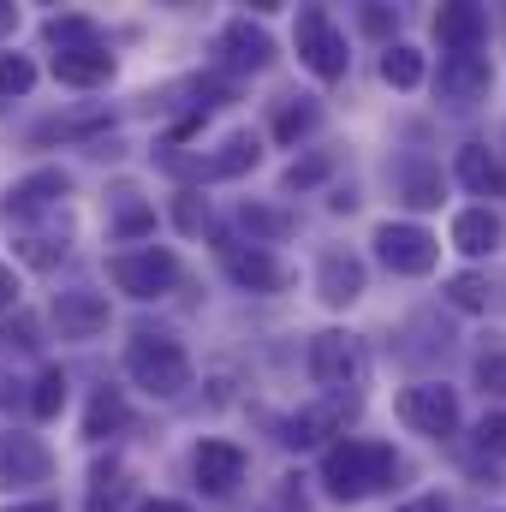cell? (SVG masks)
<instances>
[{
	"label": "cell",
	"mask_w": 506,
	"mask_h": 512,
	"mask_svg": "<svg viewBox=\"0 0 506 512\" xmlns=\"http://www.w3.org/2000/svg\"><path fill=\"white\" fill-rule=\"evenodd\" d=\"M393 477H399V459L387 441H340L322 459V483L334 501H364V495L387 489Z\"/></svg>",
	"instance_id": "cell-1"
},
{
	"label": "cell",
	"mask_w": 506,
	"mask_h": 512,
	"mask_svg": "<svg viewBox=\"0 0 506 512\" xmlns=\"http://www.w3.org/2000/svg\"><path fill=\"white\" fill-rule=\"evenodd\" d=\"M126 376L143 387V393H155V399H179V393L191 387V358H185V346L167 340V334H131Z\"/></svg>",
	"instance_id": "cell-2"
},
{
	"label": "cell",
	"mask_w": 506,
	"mask_h": 512,
	"mask_svg": "<svg viewBox=\"0 0 506 512\" xmlns=\"http://www.w3.org/2000/svg\"><path fill=\"white\" fill-rule=\"evenodd\" d=\"M292 42H298V60H304L322 84H340V78H346L352 54H346V36H340V30H334V18H328V6H304V12H298Z\"/></svg>",
	"instance_id": "cell-3"
},
{
	"label": "cell",
	"mask_w": 506,
	"mask_h": 512,
	"mask_svg": "<svg viewBox=\"0 0 506 512\" xmlns=\"http://www.w3.org/2000/svg\"><path fill=\"white\" fill-rule=\"evenodd\" d=\"M358 411H364V399L358 393H322V399H310L304 411H292L286 417V447H322L328 435H346L352 423H358Z\"/></svg>",
	"instance_id": "cell-4"
},
{
	"label": "cell",
	"mask_w": 506,
	"mask_h": 512,
	"mask_svg": "<svg viewBox=\"0 0 506 512\" xmlns=\"http://www.w3.org/2000/svg\"><path fill=\"white\" fill-rule=\"evenodd\" d=\"M108 274H114V286H120L126 298H167V292L179 286V256L161 251V245H143V251L114 256Z\"/></svg>",
	"instance_id": "cell-5"
},
{
	"label": "cell",
	"mask_w": 506,
	"mask_h": 512,
	"mask_svg": "<svg viewBox=\"0 0 506 512\" xmlns=\"http://www.w3.org/2000/svg\"><path fill=\"white\" fill-rule=\"evenodd\" d=\"M393 411H399V423L417 429V435H453V429H459V393L447 382L405 387V393L393 399Z\"/></svg>",
	"instance_id": "cell-6"
},
{
	"label": "cell",
	"mask_w": 506,
	"mask_h": 512,
	"mask_svg": "<svg viewBox=\"0 0 506 512\" xmlns=\"http://www.w3.org/2000/svg\"><path fill=\"white\" fill-rule=\"evenodd\" d=\"M364 346L352 340V334H340V328H328V334H316L310 340V376L328 387V393H352V387L364 382Z\"/></svg>",
	"instance_id": "cell-7"
},
{
	"label": "cell",
	"mask_w": 506,
	"mask_h": 512,
	"mask_svg": "<svg viewBox=\"0 0 506 512\" xmlns=\"http://www.w3.org/2000/svg\"><path fill=\"white\" fill-rule=\"evenodd\" d=\"M376 256L393 274H429L441 262V239L411 227V221H381L376 227Z\"/></svg>",
	"instance_id": "cell-8"
},
{
	"label": "cell",
	"mask_w": 506,
	"mask_h": 512,
	"mask_svg": "<svg viewBox=\"0 0 506 512\" xmlns=\"http://www.w3.org/2000/svg\"><path fill=\"white\" fill-rule=\"evenodd\" d=\"M48 477H54V453L36 435L6 429L0 435V489H30V483H48Z\"/></svg>",
	"instance_id": "cell-9"
},
{
	"label": "cell",
	"mask_w": 506,
	"mask_h": 512,
	"mask_svg": "<svg viewBox=\"0 0 506 512\" xmlns=\"http://www.w3.org/2000/svg\"><path fill=\"white\" fill-rule=\"evenodd\" d=\"M489 78H495V66H489V54H441V102H453V108H471V102H483L489 96Z\"/></svg>",
	"instance_id": "cell-10"
},
{
	"label": "cell",
	"mask_w": 506,
	"mask_h": 512,
	"mask_svg": "<svg viewBox=\"0 0 506 512\" xmlns=\"http://www.w3.org/2000/svg\"><path fill=\"white\" fill-rule=\"evenodd\" d=\"M221 256H227V274H233L245 292H286V286H292V268L274 262L268 251H256V245H233V239H221Z\"/></svg>",
	"instance_id": "cell-11"
},
{
	"label": "cell",
	"mask_w": 506,
	"mask_h": 512,
	"mask_svg": "<svg viewBox=\"0 0 506 512\" xmlns=\"http://www.w3.org/2000/svg\"><path fill=\"white\" fill-rule=\"evenodd\" d=\"M108 298L102 292H60L54 298V328H60V340H96V334H108Z\"/></svg>",
	"instance_id": "cell-12"
},
{
	"label": "cell",
	"mask_w": 506,
	"mask_h": 512,
	"mask_svg": "<svg viewBox=\"0 0 506 512\" xmlns=\"http://www.w3.org/2000/svg\"><path fill=\"white\" fill-rule=\"evenodd\" d=\"M435 36H441V48L447 54H483V42H489V12L483 6H441L435 12Z\"/></svg>",
	"instance_id": "cell-13"
},
{
	"label": "cell",
	"mask_w": 506,
	"mask_h": 512,
	"mask_svg": "<svg viewBox=\"0 0 506 512\" xmlns=\"http://www.w3.org/2000/svg\"><path fill=\"white\" fill-rule=\"evenodd\" d=\"M191 471H197V483H203L209 495H233V489L245 483V447H233V441H203L197 459H191Z\"/></svg>",
	"instance_id": "cell-14"
},
{
	"label": "cell",
	"mask_w": 506,
	"mask_h": 512,
	"mask_svg": "<svg viewBox=\"0 0 506 512\" xmlns=\"http://www.w3.org/2000/svg\"><path fill=\"white\" fill-rule=\"evenodd\" d=\"M316 292H322V304H334V310L358 304V298H364V262L352 251H328L316 262Z\"/></svg>",
	"instance_id": "cell-15"
},
{
	"label": "cell",
	"mask_w": 506,
	"mask_h": 512,
	"mask_svg": "<svg viewBox=\"0 0 506 512\" xmlns=\"http://www.w3.org/2000/svg\"><path fill=\"white\" fill-rule=\"evenodd\" d=\"M221 60L233 66V72H262L268 60H274V36L251 24V18H233L227 30H221Z\"/></svg>",
	"instance_id": "cell-16"
},
{
	"label": "cell",
	"mask_w": 506,
	"mask_h": 512,
	"mask_svg": "<svg viewBox=\"0 0 506 512\" xmlns=\"http://www.w3.org/2000/svg\"><path fill=\"white\" fill-rule=\"evenodd\" d=\"M167 167L197 173V179H239V173H251V167H256V137H251V131H233L209 161H173V155H167Z\"/></svg>",
	"instance_id": "cell-17"
},
{
	"label": "cell",
	"mask_w": 506,
	"mask_h": 512,
	"mask_svg": "<svg viewBox=\"0 0 506 512\" xmlns=\"http://www.w3.org/2000/svg\"><path fill=\"white\" fill-rule=\"evenodd\" d=\"M54 78L72 84V90H96V84L114 78V54H108L102 42H90V48H66V54H54Z\"/></svg>",
	"instance_id": "cell-18"
},
{
	"label": "cell",
	"mask_w": 506,
	"mask_h": 512,
	"mask_svg": "<svg viewBox=\"0 0 506 512\" xmlns=\"http://www.w3.org/2000/svg\"><path fill=\"white\" fill-rule=\"evenodd\" d=\"M501 239H506V227H501L495 209H459V215H453V245L465 256H495Z\"/></svg>",
	"instance_id": "cell-19"
},
{
	"label": "cell",
	"mask_w": 506,
	"mask_h": 512,
	"mask_svg": "<svg viewBox=\"0 0 506 512\" xmlns=\"http://www.w3.org/2000/svg\"><path fill=\"white\" fill-rule=\"evenodd\" d=\"M66 191H72V179H66L60 167H42V173L18 179V185L6 191V215H36V209H48V203L66 197Z\"/></svg>",
	"instance_id": "cell-20"
},
{
	"label": "cell",
	"mask_w": 506,
	"mask_h": 512,
	"mask_svg": "<svg viewBox=\"0 0 506 512\" xmlns=\"http://www.w3.org/2000/svg\"><path fill=\"white\" fill-rule=\"evenodd\" d=\"M131 501V471L108 453L96 471H90V501H84V512H120Z\"/></svg>",
	"instance_id": "cell-21"
},
{
	"label": "cell",
	"mask_w": 506,
	"mask_h": 512,
	"mask_svg": "<svg viewBox=\"0 0 506 512\" xmlns=\"http://www.w3.org/2000/svg\"><path fill=\"white\" fill-rule=\"evenodd\" d=\"M239 227L251 233V245H280L286 233H292V215L286 209H268V203H239Z\"/></svg>",
	"instance_id": "cell-22"
},
{
	"label": "cell",
	"mask_w": 506,
	"mask_h": 512,
	"mask_svg": "<svg viewBox=\"0 0 506 512\" xmlns=\"http://www.w3.org/2000/svg\"><path fill=\"white\" fill-rule=\"evenodd\" d=\"M126 423H131L126 399H120L114 387H96V399H90V411H84V435H90V441H108V435L126 429Z\"/></svg>",
	"instance_id": "cell-23"
},
{
	"label": "cell",
	"mask_w": 506,
	"mask_h": 512,
	"mask_svg": "<svg viewBox=\"0 0 506 512\" xmlns=\"http://www.w3.org/2000/svg\"><path fill=\"white\" fill-rule=\"evenodd\" d=\"M459 185H471L477 197L501 191V167H495L489 143H465V149H459Z\"/></svg>",
	"instance_id": "cell-24"
},
{
	"label": "cell",
	"mask_w": 506,
	"mask_h": 512,
	"mask_svg": "<svg viewBox=\"0 0 506 512\" xmlns=\"http://www.w3.org/2000/svg\"><path fill=\"white\" fill-rule=\"evenodd\" d=\"M399 191H405L411 209H441V167L405 161V167H399Z\"/></svg>",
	"instance_id": "cell-25"
},
{
	"label": "cell",
	"mask_w": 506,
	"mask_h": 512,
	"mask_svg": "<svg viewBox=\"0 0 506 512\" xmlns=\"http://www.w3.org/2000/svg\"><path fill=\"white\" fill-rule=\"evenodd\" d=\"M381 78H387L393 90H417V84H423V54L405 48V42H387V54H381Z\"/></svg>",
	"instance_id": "cell-26"
},
{
	"label": "cell",
	"mask_w": 506,
	"mask_h": 512,
	"mask_svg": "<svg viewBox=\"0 0 506 512\" xmlns=\"http://www.w3.org/2000/svg\"><path fill=\"white\" fill-rule=\"evenodd\" d=\"M42 36L54 42V54H66V48H90V42H102V30H96L90 18H78V12H72V18H48V24H42Z\"/></svg>",
	"instance_id": "cell-27"
},
{
	"label": "cell",
	"mask_w": 506,
	"mask_h": 512,
	"mask_svg": "<svg viewBox=\"0 0 506 512\" xmlns=\"http://www.w3.org/2000/svg\"><path fill=\"white\" fill-rule=\"evenodd\" d=\"M30 411H36L42 423L66 411V370H42V376H36V393H30Z\"/></svg>",
	"instance_id": "cell-28"
},
{
	"label": "cell",
	"mask_w": 506,
	"mask_h": 512,
	"mask_svg": "<svg viewBox=\"0 0 506 512\" xmlns=\"http://www.w3.org/2000/svg\"><path fill=\"white\" fill-rule=\"evenodd\" d=\"M155 233V209L149 203H131V191H120V209H114V239H143Z\"/></svg>",
	"instance_id": "cell-29"
},
{
	"label": "cell",
	"mask_w": 506,
	"mask_h": 512,
	"mask_svg": "<svg viewBox=\"0 0 506 512\" xmlns=\"http://www.w3.org/2000/svg\"><path fill=\"white\" fill-rule=\"evenodd\" d=\"M447 304H453V310H471V316L489 310V280H483V274H453V280H447Z\"/></svg>",
	"instance_id": "cell-30"
},
{
	"label": "cell",
	"mask_w": 506,
	"mask_h": 512,
	"mask_svg": "<svg viewBox=\"0 0 506 512\" xmlns=\"http://www.w3.org/2000/svg\"><path fill=\"white\" fill-rule=\"evenodd\" d=\"M310 126H316V108H310V102H280V108H274V137H280V143H292L298 131H310Z\"/></svg>",
	"instance_id": "cell-31"
},
{
	"label": "cell",
	"mask_w": 506,
	"mask_h": 512,
	"mask_svg": "<svg viewBox=\"0 0 506 512\" xmlns=\"http://www.w3.org/2000/svg\"><path fill=\"white\" fill-rule=\"evenodd\" d=\"M173 221H179V233H203V227H209L203 191H179V197H173Z\"/></svg>",
	"instance_id": "cell-32"
},
{
	"label": "cell",
	"mask_w": 506,
	"mask_h": 512,
	"mask_svg": "<svg viewBox=\"0 0 506 512\" xmlns=\"http://www.w3.org/2000/svg\"><path fill=\"white\" fill-rule=\"evenodd\" d=\"M36 84V66L24 54H0V96H24Z\"/></svg>",
	"instance_id": "cell-33"
},
{
	"label": "cell",
	"mask_w": 506,
	"mask_h": 512,
	"mask_svg": "<svg viewBox=\"0 0 506 512\" xmlns=\"http://www.w3.org/2000/svg\"><path fill=\"white\" fill-rule=\"evenodd\" d=\"M477 387H483V393H501V399H506V346H501V352H483V358H477Z\"/></svg>",
	"instance_id": "cell-34"
},
{
	"label": "cell",
	"mask_w": 506,
	"mask_h": 512,
	"mask_svg": "<svg viewBox=\"0 0 506 512\" xmlns=\"http://www.w3.org/2000/svg\"><path fill=\"white\" fill-rule=\"evenodd\" d=\"M477 447L495 453V459H506V411H489V417L477 423Z\"/></svg>",
	"instance_id": "cell-35"
},
{
	"label": "cell",
	"mask_w": 506,
	"mask_h": 512,
	"mask_svg": "<svg viewBox=\"0 0 506 512\" xmlns=\"http://www.w3.org/2000/svg\"><path fill=\"white\" fill-rule=\"evenodd\" d=\"M322 173H328V155H310V161H292L280 185H286V191H304V185H316Z\"/></svg>",
	"instance_id": "cell-36"
},
{
	"label": "cell",
	"mask_w": 506,
	"mask_h": 512,
	"mask_svg": "<svg viewBox=\"0 0 506 512\" xmlns=\"http://www.w3.org/2000/svg\"><path fill=\"white\" fill-rule=\"evenodd\" d=\"M102 126V114H90V120H48V126H36V143H54V137H84V131Z\"/></svg>",
	"instance_id": "cell-37"
},
{
	"label": "cell",
	"mask_w": 506,
	"mask_h": 512,
	"mask_svg": "<svg viewBox=\"0 0 506 512\" xmlns=\"http://www.w3.org/2000/svg\"><path fill=\"white\" fill-rule=\"evenodd\" d=\"M18 251H24V262H30V268H54V262L66 256V245H54V239H24Z\"/></svg>",
	"instance_id": "cell-38"
},
{
	"label": "cell",
	"mask_w": 506,
	"mask_h": 512,
	"mask_svg": "<svg viewBox=\"0 0 506 512\" xmlns=\"http://www.w3.org/2000/svg\"><path fill=\"white\" fill-rule=\"evenodd\" d=\"M364 30H370V36H387V30H393V12H387V6H364Z\"/></svg>",
	"instance_id": "cell-39"
},
{
	"label": "cell",
	"mask_w": 506,
	"mask_h": 512,
	"mask_svg": "<svg viewBox=\"0 0 506 512\" xmlns=\"http://www.w3.org/2000/svg\"><path fill=\"white\" fill-rule=\"evenodd\" d=\"M0 340H12V346H36V322H30V316H18V322L0 334Z\"/></svg>",
	"instance_id": "cell-40"
},
{
	"label": "cell",
	"mask_w": 506,
	"mask_h": 512,
	"mask_svg": "<svg viewBox=\"0 0 506 512\" xmlns=\"http://www.w3.org/2000/svg\"><path fill=\"white\" fill-rule=\"evenodd\" d=\"M12 304H18V274L0 262V310H12Z\"/></svg>",
	"instance_id": "cell-41"
},
{
	"label": "cell",
	"mask_w": 506,
	"mask_h": 512,
	"mask_svg": "<svg viewBox=\"0 0 506 512\" xmlns=\"http://www.w3.org/2000/svg\"><path fill=\"white\" fill-rule=\"evenodd\" d=\"M399 512H447V501L441 495H417V501H405Z\"/></svg>",
	"instance_id": "cell-42"
},
{
	"label": "cell",
	"mask_w": 506,
	"mask_h": 512,
	"mask_svg": "<svg viewBox=\"0 0 506 512\" xmlns=\"http://www.w3.org/2000/svg\"><path fill=\"white\" fill-rule=\"evenodd\" d=\"M137 512H191L185 501H167V495H155V501H143Z\"/></svg>",
	"instance_id": "cell-43"
},
{
	"label": "cell",
	"mask_w": 506,
	"mask_h": 512,
	"mask_svg": "<svg viewBox=\"0 0 506 512\" xmlns=\"http://www.w3.org/2000/svg\"><path fill=\"white\" fill-rule=\"evenodd\" d=\"M12 30H18V6H6V0H0V36H12Z\"/></svg>",
	"instance_id": "cell-44"
},
{
	"label": "cell",
	"mask_w": 506,
	"mask_h": 512,
	"mask_svg": "<svg viewBox=\"0 0 506 512\" xmlns=\"http://www.w3.org/2000/svg\"><path fill=\"white\" fill-rule=\"evenodd\" d=\"M6 512H60V507H54V501H12Z\"/></svg>",
	"instance_id": "cell-45"
},
{
	"label": "cell",
	"mask_w": 506,
	"mask_h": 512,
	"mask_svg": "<svg viewBox=\"0 0 506 512\" xmlns=\"http://www.w3.org/2000/svg\"><path fill=\"white\" fill-rule=\"evenodd\" d=\"M12 399H18V382H6V376H0V405H12Z\"/></svg>",
	"instance_id": "cell-46"
}]
</instances>
